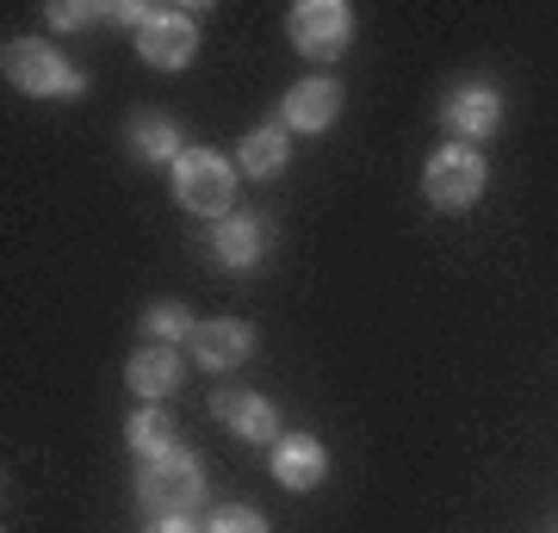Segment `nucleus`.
<instances>
[{
    "label": "nucleus",
    "mask_w": 558,
    "mask_h": 533,
    "mask_svg": "<svg viewBox=\"0 0 558 533\" xmlns=\"http://www.w3.org/2000/svg\"><path fill=\"white\" fill-rule=\"evenodd\" d=\"M174 198L193 218H230L236 211V161L218 149H180L174 161Z\"/></svg>",
    "instance_id": "1"
},
{
    "label": "nucleus",
    "mask_w": 558,
    "mask_h": 533,
    "mask_svg": "<svg viewBox=\"0 0 558 533\" xmlns=\"http://www.w3.org/2000/svg\"><path fill=\"white\" fill-rule=\"evenodd\" d=\"M7 81L32 99H75L87 94V75H81L75 62H62V50H50L44 38H13L7 44V57H0Z\"/></svg>",
    "instance_id": "2"
},
{
    "label": "nucleus",
    "mask_w": 558,
    "mask_h": 533,
    "mask_svg": "<svg viewBox=\"0 0 558 533\" xmlns=\"http://www.w3.org/2000/svg\"><path fill=\"white\" fill-rule=\"evenodd\" d=\"M484 180H490V168L472 143H440L435 156L422 161V193H428L435 211H472L484 198Z\"/></svg>",
    "instance_id": "3"
},
{
    "label": "nucleus",
    "mask_w": 558,
    "mask_h": 533,
    "mask_svg": "<svg viewBox=\"0 0 558 533\" xmlns=\"http://www.w3.org/2000/svg\"><path fill=\"white\" fill-rule=\"evenodd\" d=\"M199 496H205V459L186 453V447H174L168 459H149L137 472V502L149 509V521L199 509Z\"/></svg>",
    "instance_id": "4"
},
{
    "label": "nucleus",
    "mask_w": 558,
    "mask_h": 533,
    "mask_svg": "<svg viewBox=\"0 0 558 533\" xmlns=\"http://www.w3.org/2000/svg\"><path fill=\"white\" fill-rule=\"evenodd\" d=\"M286 38H292V50H304V57L336 62L341 50H348V38H354V13H348L341 0H299V7L286 13Z\"/></svg>",
    "instance_id": "5"
},
{
    "label": "nucleus",
    "mask_w": 558,
    "mask_h": 533,
    "mask_svg": "<svg viewBox=\"0 0 558 533\" xmlns=\"http://www.w3.org/2000/svg\"><path fill=\"white\" fill-rule=\"evenodd\" d=\"M137 57L161 75H174L199 57V13L193 7H156V20L137 32Z\"/></svg>",
    "instance_id": "6"
},
{
    "label": "nucleus",
    "mask_w": 558,
    "mask_h": 533,
    "mask_svg": "<svg viewBox=\"0 0 558 533\" xmlns=\"http://www.w3.org/2000/svg\"><path fill=\"white\" fill-rule=\"evenodd\" d=\"M186 348H193V360H199L205 373H236V366L255 360V323L248 316H211V323L193 329Z\"/></svg>",
    "instance_id": "7"
},
{
    "label": "nucleus",
    "mask_w": 558,
    "mask_h": 533,
    "mask_svg": "<svg viewBox=\"0 0 558 533\" xmlns=\"http://www.w3.org/2000/svg\"><path fill=\"white\" fill-rule=\"evenodd\" d=\"M440 124H447V137H453V143H472V149H478V137H497L502 94H497V87H484V81H465V87L447 94Z\"/></svg>",
    "instance_id": "8"
},
{
    "label": "nucleus",
    "mask_w": 558,
    "mask_h": 533,
    "mask_svg": "<svg viewBox=\"0 0 558 533\" xmlns=\"http://www.w3.org/2000/svg\"><path fill=\"white\" fill-rule=\"evenodd\" d=\"M336 119H341V81L336 75H311V81H299V87H286V106H279V124H286V131L323 137Z\"/></svg>",
    "instance_id": "9"
},
{
    "label": "nucleus",
    "mask_w": 558,
    "mask_h": 533,
    "mask_svg": "<svg viewBox=\"0 0 558 533\" xmlns=\"http://www.w3.org/2000/svg\"><path fill=\"white\" fill-rule=\"evenodd\" d=\"M211 415H218V422H223L236 440H255V447H274V440H279V410H274L260 391L223 385V391L211 397Z\"/></svg>",
    "instance_id": "10"
},
{
    "label": "nucleus",
    "mask_w": 558,
    "mask_h": 533,
    "mask_svg": "<svg viewBox=\"0 0 558 533\" xmlns=\"http://www.w3.org/2000/svg\"><path fill=\"white\" fill-rule=\"evenodd\" d=\"M267 223L255 218V211H230V218H218V230H211V261H218L223 274H248V267H260V255H267Z\"/></svg>",
    "instance_id": "11"
},
{
    "label": "nucleus",
    "mask_w": 558,
    "mask_h": 533,
    "mask_svg": "<svg viewBox=\"0 0 558 533\" xmlns=\"http://www.w3.org/2000/svg\"><path fill=\"white\" fill-rule=\"evenodd\" d=\"M180 378H186V360L180 348H161V341H143L137 354L124 360V385L143 397V403H161V397L180 391Z\"/></svg>",
    "instance_id": "12"
},
{
    "label": "nucleus",
    "mask_w": 558,
    "mask_h": 533,
    "mask_svg": "<svg viewBox=\"0 0 558 533\" xmlns=\"http://www.w3.org/2000/svg\"><path fill=\"white\" fill-rule=\"evenodd\" d=\"M329 477V453H323L317 435H279L274 440V484L286 490H317Z\"/></svg>",
    "instance_id": "13"
},
{
    "label": "nucleus",
    "mask_w": 558,
    "mask_h": 533,
    "mask_svg": "<svg viewBox=\"0 0 558 533\" xmlns=\"http://www.w3.org/2000/svg\"><path fill=\"white\" fill-rule=\"evenodd\" d=\"M286 161H292V137H286V124H255V131L242 137V149H236V174L274 180Z\"/></svg>",
    "instance_id": "14"
},
{
    "label": "nucleus",
    "mask_w": 558,
    "mask_h": 533,
    "mask_svg": "<svg viewBox=\"0 0 558 533\" xmlns=\"http://www.w3.org/2000/svg\"><path fill=\"white\" fill-rule=\"evenodd\" d=\"M174 435H180V428H174V415L161 410V403H143V410L124 422V447H131L143 465H149V459H168V453H174V447H180Z\"/></svg>",
    "instance_id": "15"
},
{
    "label": "nucleus",
    "mask_w": 558,
    "mask_h": 533,
    "mask_svg": "<svg viewBox=\"0 0 558 533\" xmlns=\"http://www.w3.org/2000/svg\"><path fill=\"white\" fill-rule=\"evenodd\" d=\"M131 143H137L143 161H168V168H174L180 149H186V143H180V124L161 119V112H137V119H131Z\"/></svg>",
    "instance_id": "16"
},
{
    "label": "nucleus",
    "mask_w": 558,
    "mask_h": 533,
    "mask_svg": "<svg viewBox=\"0 0 558 533\" xmlns=\"http://www.w3.org/2000/svg\"><path fill=\"white\" fill-rule=\"evenodd\" d=\"M193 329H199V323H193V311H186V304H174V298H161V304H149V311H143V336L161 341V348L193 341Z\"/></svg>",
    "instance_id": "17"
},
{
    "label": "nucleus",
    "mask_w": 558,
    "mask_h": 533,
    "mask_svg": "<svg viewBox=\"0 0 558 533\" xmlns=\"http://www.w3.org/2000/svg\"><path fill=\"white\" fill-rule=\"evenodd\" d=\"M44 20L57 25V32H81V25H94V20H112V7H81V0H50V7H44Z\"/></svg>",
    "instance_id": "18"
},
{
    "label": "nucleus",
    "mask_w": 558,
    "mask_h": 533,
    "mask_svg": "<svg viewBox=\"0 0 558 533\" xmlns=\"http://www.w3.org/2000/svg\"><path fill=\"white\" fill-rule=\"evenodd\" d=\"M205 533H267V521H260V509H242V502H223L218 514H211V528Z\"/></svg>",
    "instance_id": "19"
},
{
    "label": "nucleus",
    "mask_w": 558,
    "mask_h": 533,
    "mask_svg": "<svg viewBox=\"0 0 558 533\" xmlns=\"http://www.w3.org/2000/svg\"><path fill=\"white\" fill-rule=\"evenodd\" d=\"M112 20H119V25H137V32H143V25L156 20V7H143V0H119V7H112Z\"/></svg>",
    "instance_id": "20"
},
{
    "label": "nucleus",
    "mask_w": 558,
    "mask_h": 533,
    "mask_svg": "<svg viewBox=\"0 0 558 533\" xmlns=\"http://www.w3.org/2000/svg\"><path fill=\"white\" fill-rule=\"evenodd\" d=\"M143 533H205V528L193 521V514H156V521H149Z\"/></svg>",
    "instance_id": "21"
}]
</instances>
